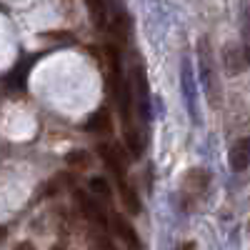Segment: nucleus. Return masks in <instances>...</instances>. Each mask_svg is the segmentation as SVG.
Returning a JSON list of instances; mask_svg holds the SVG:
<instances>
[{"instance_id": "1", "label": "nucleus", "mask_w": 250, "mask_h": 250, "mask_svg": "<svg viewBox=\"0 0 250 250\" xmlns=\"http://www.w3.org/2000/svg\"><path fill=\"white\" fill-rule=\"evenodd\" d=\"M110 225H113L115 235L120 238V243L125 245V250H143V243H140L138 230H135L133 223L125 218V215H113L110 218Z\"/></svg>"}, {"instance_id": "2", "label": "nucleus", "mask_w": 250, "mask_h": 250, "mask_svg": "<svg viewBox=\"0 0 250 250\" xmlns=\"http://www.w3.org/2000/svg\"><path fill=\"white\" fill-rule=\"evenodd\" d=\"M75 203H78V208H80V213L85 215L90 223H95V225H100V228H105V225H108V215H105V210H103L100 203H95L88 193L78 190V193H75Z\"/></svg>"}, {"instance_id": "3", "label": "nucleus", "mask_w": 250, "mask_h": 250, "mask_svg": "<svg viewBox=\"0 0 250 250\" xmlns=\"http://www.w3.org/2000/svg\"><path fill=\"white\" fill-rule=\"evenodd\" d=\"M228 163H230V168L235 173L248 168L250 165V138H240V140L233 143L230 153H228Z\"/></svg>"}, {"instance_id": "4", "label": "nucleus", "mask_w": 250, "mask_h": 250, "mask_svg": "<svg viewBox=\"0 0 250 250\" xmlns=\"http://www.w3.org/2000/svg\"><path fill=\"white\" fill-rule=\"evenodd\" d=\"M248 62H250L248 50H240L238 45H228L225 48V70L230 75H238L240 70H245Z\"/></svg>"}, {"instance_id": "5", "label": "nucleus", "mask_w": 250, "mask_h": 250, "mask_svg": "<svg viewBox=\"0 0 250 250\" xmlns=\"http://www.w3.org/2000/svg\"><path fill=\"white\" fill-rule=\"evenodd\" d=\"M208 173L203 170V168H193L190 173H188L185 178H183V193H188V195H200L205 188H208Z\"/></svg>"}, {"instance_id": "6", "label": "nucleus", "mask_w": 250, "mask_h": 250, "mask_svg": "<svg viewBox=\"0 0 250 250\" xmlns=\"http://www.w3.org/2000/svg\"><path fill=\"white\" fill-rule=\"evenodd\" d=\"M100 158H103V163L108 165V170L113 173V178L118 180V185H123V183H128L125 180V175H123V163H120V158H118V153H115V148H110V145H100Z\"/></svg>"}, {"instance_id": "7", "label": "nucleus", "mask_w": 250, "mask_h": 250, "mask_svg": "<svg viewBox=\"0 0 250 250\" xmlns=\"http://www.w3.org/2000/svg\"><path fill=\"white\" fill-rule=\"evenodd\" d=\"M133 83H135V98H138V105L143 108V115L148 110V80H145V70L140 65L133 68Z\"/></svg>"}, {"instance_id": "8", "label": "nucleus", "mask_w": 250, "mask_h": 250, "mask_svg": "<svg viewBox=\"0 0 250 250\" xmlns=\"http://www.w3.org/2000/svg\"><path fill=\"white\" fill-rule=\"evenodd\" d=\"M118 190H120V200L125 205V210H128L130 215H138L143 210V203H140L138 193L133 190V185L130 183H123V185H118Z\"/></svg>"}, {"instance_id": "9", "label": "nucleus", "mask_w": 250, "mask_h": 250, "mask_svg": "<svg viewBox=\"0 0 250 250\" xmlns=\"http://www.w3.org/2000/svg\"><path fill=\"white\" fill-rule=\"evenodd\" d=\"M85 128L90 130V133H110V128H113V123H110V113L105 110V108H100V110H95L90 118H88V123H85Z\"/></svg>"}, {"instance_id": "10", "label": "nucleus", "mask_w": 250, "mask_h": 250, "mask_svg": "<svg viewBox=\"0 0 250 250\" xmlns=\"http://www.w3.org/2000/svg\"><path fill=\"white\" fill-rule=\"evenodd\" d=\"M88 5V13H90V20L98 25V28H105L108 25V13H105V0H85Z\"/></svg>"}, {"instance_id": "11", "label": "nucleus", "mask_w": 250, "mask_h": 250, "mask_svg": "<svg viewBox=\"0 0 250 250\" xmlns=\"http://www.w3.org/2000/svg\"><path fill=\"white\" fill-rule=\"evenodd\" d=\"M65 163L70 165V168H88V165H90V155L85 150H70L65 155Z\"/></svg>"}, {"instance_id": "12", "label": "nucleus", "mask_w": 250, "mask_h": 250, "mask_svg": "<svg viewBox=\"0 0 250 250\" xmlns=\"http://www.w3.org/2000/svg\"><path fill=\"white\" fill-rule=\"evenodd\" d=\"M90 190H93L98 198H110V185H108L105 178H100V175L90 178Z\"/></svg>"}, {"instance_id": "13", "label": "nucleus", "mask_w": 250, "mask_h": 250, "mask_svg": "<svg viewBox=\"0 0 250 250\" xmlns=\"http://www.w3.org/2000/svg\"><path fill=\"white\" fill-rule=\"evenodd\" d=\"M90 250H118L105 235H93L90 238Z\"/></svg>"}, {"instance_id": "14", "label": "nucleus", "mask_w": 250, "mask_h": 250, "mask_svg": "<svg viewBox=\"0 0 250 250\" xmlns=\"http://www.w3.org/2000/svg\"><path fill=\"white\" fill-rule=\"evenodd\" d=\"M15 250H35V245H33L30 240H23V243H18V245H15Z\"/></svg>"}, {"instance_id": "15", "label": "nucleus", "mask_w": 250, "mask_h": 250, "mask_svg": "<svg viewBox=\"0 0 250 250\" xmlns=\"http://www.w3.org/2000/svg\"><path fill=\"white\" fill-rule=\"evenodd\" d=\"M180 250H195V243H185Z\"/></svg>"}, {"instance_id": "16", "label": "nucleus", "mask_w": 250, "mask_h": 250, "mask_svg": "<svg viewBox=\"0 0 250 250\" xmlns=\"http://www.w3.org/2000/svg\"><path fill=\"white\" fill-rule=\"evenodd\" d=\"M53 250H62V248H53Z\"/></svg>"}]
</instances>
